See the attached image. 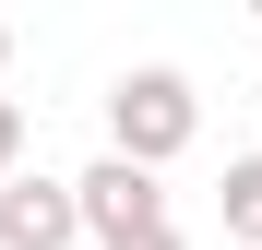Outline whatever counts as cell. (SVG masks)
Segmentation results:
<instances>
[{"mask_svg":"<svg viewBox=\"0 0 262 250\" xmlns=\"http://www.w3.org/2000/svg\"><path fill=\"white\" fill-rule=\"evenodd\" d=\"M191 131H203V96H191L179 72H119L107 83V155L167 167V155H191Z\"/></svg>","mask_w":262,"mask_h":250,"instance_id":"6da1fadb","label":"cell"},{"mask_svg":"<svg viewBox=\"0 0 262 250\" xmlns=\"http://www.w3.org/2000/svg\"><path fill=\"white\" fill-rule=\"evenodd\" d=\"M0 60H12V24H0Z\"/></svg>","mask_w":262,"mask_h":250,"instance_id":"52a82bcc","label":"cell"},{"mask_svg":"<svg viewBox=\"0 0 262 250\" xmlns=\"http://www.w3.org/2000/svg\"><path fill=\"white\" fill-rule=\"evenodd\" d=\"M119 250H179V226H143V238H119Z\"/></svg>","mask_w":262,"mask_h":250,"instance_id":"8992f818","label":"cell"},{"mask_svg":"<svg viewBox=\"0 0 262 250\" xmlns=\"http://www.w3.org/2000/svg\"><path fill=\"white\" fill-rule=\"evenodd\" d=\"M72 238H83L72 179H0V250H72Z\"/></svg>","mask_w":262,"mask_h":250,"instance_id":"3957f363","label":"cell"},{"mask_svg":"<svg viewBox=\"0 0 262 250\" xmlns=\"http://www.w3.org/2000/svg\"><path fill=\"white\" fill-rule=\"evenodd\" d=\"M214 215H227L238 250H262V155H227V191H214Z\"/></svg>","mask_w":262,"mask_h":250,"instance_id":"277c9868","label":"cell"},{"mask_svg":"<svg viewBox=\"0 0 262 250\" xmlns=\"http://www.w3.org/2000/svg\"><path fill=\"white\" fill-rule=\"evenodd\" d=\"M12 155H24V107L0 96V179H12Z\"/></svg>","mask_w":262,"mask_h":250,"instance_id":"5b68a950","label":"cell"},{"mask_svg":"<svg viewBox=\"0 0 262 250\" xmlns=\"http://www.w3.org/2000/svg\"><path fill=\"white\" fill-rule=\"evenodd\" d=\"M72 191H83V238H96V250H119V238L167 226V191H155V167H131V155H96Z\"/></svg>","mask_w":262,"mask_h":250,"instance_id":"7a4b0ae2","label":"cell"}]
</instances>
